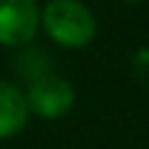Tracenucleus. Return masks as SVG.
<instances>
[{
	"instance_id": "nucleus-1",
	"label": "nucleus",
	"mask_w": 149,
	"mask_h": 149,
	"mask_svg": "<svg viewBox=\"0 0 149 149\" xmlns=\"http://www.w3.org/2000/svg\"><path fill=\"white\" fill-rule=\"evenodd\" d=\"M47 37L67 50H80L95 40L97 20L92 10L80 0H50L40 13Z\"/></svg>"
},
{
	"instance_id": "nucleus-3",
	"label": "nucleus",
	"mask_w": 149,
	"mask_h": 149,
	"mask_svg": "<svg viewBox=\"0 0 149 149\" xmlns=\"http://www.w3.org/2000/svg\"><path fill=\"white\" fill-rule=\"evenodd\" d=\"M40 8L37 0H0V45L22 47L37 35Z\"/></svg>"
},
{
	"instance_id": "nucleus-5",
	"label": "nucleus",
	"mask_w": 149,
	"mask_h": 149,
	"mask_svg": "<svg viewBox=\"0 0 149 149\" xmlns=\"http://www.w3.org/2000/svg\"><path fill=\"white\" fill-rule=\"evenodd\" d=\"M124 3H142V0H124Z\"/></svg>"
},
{
	"instance_id": "nucleus-4",
	"label": "nucleus",
	"mask_w": 149,
	"mask_h": 149,
	"mask_svg": "<svg viewBox=\"0 0 149 149\" xmlns=\"http://www.w3.org/2000/svg\"><path fill=\"white\" fill-rule=\"evenodd\" d=\"M27 119L30 112L20 87L0 80V139H10L17 132H22Z\"/></svg>"
},
{
	"instance_id": "nucleus-2",
	"label": "nucleus",
	"mask_w": 149,
	"mask_h": 149,
	"mask_svg": "<svg viewBox=\"0 0 149 149\" xmlns=\"http://www.w3.org/2000/svg\"><path fill=\"white\" fill-rule=\"evenodd\" d=\"M27 112L40 119H60L74 107V87L60 74H40L25 92Z\"/></svg>"
}]
</instances>
